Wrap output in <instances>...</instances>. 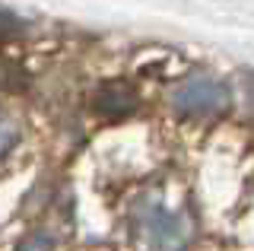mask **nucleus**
Listing matches in <instances>:
<instances>
[{
  "label": "nucleus",
  "instance_id": "1",
  "mask_svg": "<svg viewBox=\"0 0 254 251\" xmlns=\"http://www.w3.org/2000/svg\"><path fill=\"white\" fill-rule=\"evenodd\" d=\"M130 229L143 251H185L194 235L190 216L181 210H169L162 200L143 197L130 210Z\"/></svg>",
  "mask_w": 254,
  "mask_h": 251
},
{
  "label": "nucleus",
  "instance_id": "2",
  "mask_svg": "<svg viewBox=\"0 0 254 251\" xmlns=\"http://www.w3.org/2000/svg\"><path fill=\"white\" fill-rule=\"evenodd\" d=\"M172 108L188 118H210L229 108V89L213 76H188L172 89Z\"/></svg>",
  "mask_w": 254,
  "mask_h": 251
},
{
  "label": "nucleus",
  "instance_id": "3",
  "mask_svg": "<svg viewBox=\"0 0 254 251\" xmlns=\"http://www.w3.org/2000/svg\"><path fill=\"white\" fill-rule=\"evenodd\" d=\"M92 108L99 115H105V118H124V115H130L133 108H137V96H133V89L124 86V83H105L99 92H95Z\"/></svg>",
  "mask_w": 254,
  "mask_h": 251
},
{
  "label": "nucleus",
  "instance_id": "4",
  "mask_svg": "<svg viewBox=\"0 0 254 251\" xmlns=\"http://www.w3.org/2000/svg\"><path fill=\"white\" fill-rule=\"evenodd\" d=\"M16 143H19V124H16V118L0 112V159H6Z\"/></svg>",
  "mask_w": 254,
  "mask_h": 251
},
{
  "label": "nucleus",
  "instance_id": "5",
  "mask_svg": "<svg viewBox=\"0 0 254 251\" xmlns=\"http://www.w3.org/2000/svg\"><path fill=\"white\" fill-rule=\"evenodd\" d=\"M248 99H251V105H254V73L248 76Z\"/></svg>",
  "mask_w": 254,
  "mask_h": 251
}]
</instances>
